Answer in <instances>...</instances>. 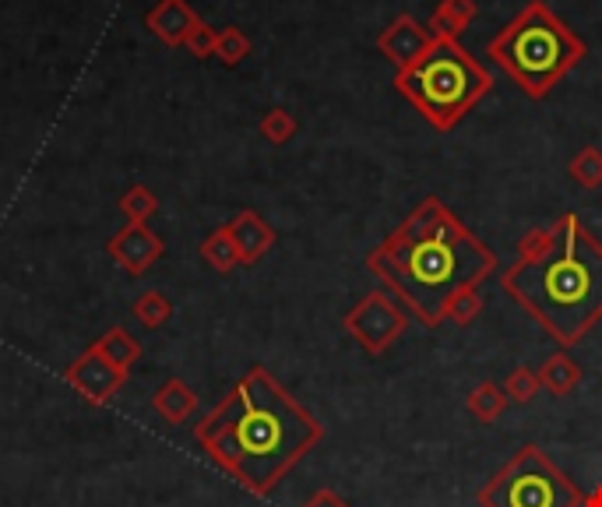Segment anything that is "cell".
Instances as JSON below:
<instances>
[{
	"label": "cell",
	"mask_w": 602,
	"mask_h": 507,
	"mask_svg": "<svg viewBox=\"0 0 602 507\" xmlns=\"http://www.w3.org/2000/svg\"><path fill=\"white\" fill-rule=\"evenodd\" d=\"M366 272L427 328L447 320L451 303L497 272V254L462 226L441 198H423L395 233L366 254Z\"/></svg>",
	"instance_id": "6da1fadb"
},
{
	"label": "cell",
	"mask_w": 602,
	"mask_h": 507,
	"mask_svg": "<svg viewBox=\"0 0 602 507\" xmlns=\"http://www.w3.org/2000/svg\"><path fill=\"white\" fill-rule=\"evenodd\" d=\"M194 437L226 476L264 497L325 441V427L264 367H250Z\"/></svg>",
	"instance_id": "7a4b0ae2"
},
{
	"label": "cell",
	"mask_w": 602,
	"mask_h": 507,
	"mask_svg": "<svg viewBox=\"0 0 602 507\" xmlns=\"http://www.w3.org/2000/svg\"><path fill=\"white\" fill-rule=\"evenodd\" d=\"M500 285L560 349H571L602 320V244L564 212L522 236Z\"/></svg>",
	"instance_id": "3957f363"
},
{
	"label": "cell",
	"mask_w": 602,
	"mask_h": 507,
	"mask_svg": "<svg viewBox=\"0 0 602 507\" xmlns=\"http://www.w3.org/2000/svg\"><path fill=\"white\" fill-rule=\"evenodd\" d=\"M487 54L529 99H546L584 60V43L554 8L532 0L487 43Z\"/></svg>",
	"instance_id": "277c9868"
},
{
	"label": "cell",
	"mask_w": 602,
	"mask_h": 507,
	"mask_svg": "<svg viewBox=\"0 0 602 507\" xmlns=\"http://www.w3.org/2000/svg\"><path fill=\"white\" fill-rule=\"evenodd\" d=\"M493 89L490 71L462 43L438 40L409 71H395V92L406 95L433 131H451Z\"/></svg>",
	"instance_id": "5b68a950"
},
{
	"label": "cell",
	"mask_w": 602,
	"mask_h": 507,
	"mask_svg": "<svg viewBox=\"0 0 602 507\" xmlns=\"http://www.w3.org/2000/svg\"><path fill=\"white\" fill-rule=\"evenodd\" d=\"M581 497L539 444L518 448L514 459L476 494L479 507H581Z\"/></svg>",
	"instance_id": "8992f818"
},
{
	"label": "cell",
	"mask_w": 602,
	"mask_h": 507,
	"mask_svg": "<svg viewBox=\"0 0 602 507\" xmlns=\"http://www.w3.org/2000/svg\"><path fill=\"white\" fill-rule=\"evenodd\" d=\"M342 328L353 335L371 357H384V352L406 335L409 311L401 307L388 290H374L342 317Z\"/></svg>",
	"instance_id": "52a82bcc"
},
{
	"label": "cell",
	"mask_w": 602,
	"mask_h": 507,
	"mask_svg": "<svg viewBox=\"0 0 602 507\" xmlns=\"http://www.w3.org/2000/svg\"><path fill=\"white\" fill-rule=\"evenodd\" d=\"M64 381L71 384L75 392H78L81 398H86L89 405H106V402L124 387L127 370L113 367L110 360H103V357H99V352L89 346L71 367H67Z\"/></svg>",
	"instance_id": "ba28073f"
},
{
	"label": "cell",
	"mask_w": 602,
	"mask_h": 507,
	"mask_svg": "<svg viewBox=\"0 0 602 507\" xmlns=\"http://www.w3.org/2000/svg\"><path fill=\"white\" fill-rule=\"evenodd\" d=\"M433 43H438L433 32L416 22L412 14H398V19L377 36L380 57H388L395 64V71H409L412 64H420L430 54Z\"/></svg>",
	"instance_id": "9c48e42d"
},
{
	"label": "cell",
	"mask_w": 602,
	"mask_h": 507,
	"mask_svg": "<svg viewBox=\"0 0 602 507\" xmlns=\"http://www.w3.org/2000/svg\"><path fill=\"white\" fill-rule=\"evenodd\" d=\"M106 254L124 268V272L145 275L148 268H152L162 258V254H166V244H162V236H156L145 223H127L106 244Z\"/></svg>",
	"instance_id": "30bf717a"
},
{
	"label": "cell",
	"mask_w": 602,
	"mask_h": 507,
	"mask_svg": "<svg viewBox=\"0 0 602 507\" xmlns=\"http://www.w3.org/2000/svg\"><path fill=\"white\" fill-rule=\"evenodd\" d=\"M201 22V14L188 4V0H156L145 14V29L166 46H183L194 25Z\"/></svg>",
	"instance_id": "8fae6325"
},
{
	"label": "cell",
	"mask_w": 602,
	"mask_h": 507,
	"mask_svg": "<svg viewBox=\"0 0 602 507\" xmlns=\"http://www.w3.org/2000/svg\"><path fill=\"white\" fill-rule=\"evenodd\" d=\"M226 229H229V236H232V244H237L240 264H258V261L264 258V254L275 247V229L268 226L254 209L237 212Z\"/></svg>",
	"instance_id": "7c38bea8"
},
{
	"label": "cell",
	"mask_w": 602,
	"mask_h": 507,
	"mask_svg": "<svg viewBox=\"0 0 602 507\" xmlns=\"http://www.w3.org/2000/svg\"><path fill=\"white\" fill-rule=\"evenodd\" d=\"M476 14H479L476 0H441L427 29L433 32V40H451V43H458V40H462V32L476 22Z\"/></svg>",
	"instance_id": "4fadbf2b"
},
{
	"label": "cell",
	"mask_w": 602,
	"mask_h": 507,
	"mask_svg": "<svg viewBox=\"0 0 602 507\" xmlns=\"http://www.w3.org/2000/svg\"><path fill=\"white\" fill-rule=\"evenodd\" d=\"M152 409L166 419L173 422V427H180V422H188L197 409V395L191 392L188 384H183L180 378H170L159 392L152 395Z\"/></svg>",
	"instance_id": "5bb4252c"
},
{
	"label": "cell",
	"mask_w": 602,
	"mask_h": 507,
	"mask_svg": "<svg viewBox=\"0 0 602 507\" xmlns=\"http://www.w3.org/2000/svg\"><path fill=\"white\" fill-rule=\"evenodd\" d=\"M92 349H95L103 360H110L113 367L127 370V374H130V367L141 360V342H138V338H134L127 328H121V325H113L106 335H99L95 342H92Z\"/></svg>",
	"instance_id": "9a60e30c"
},
{
	"label": "cell",
	"mask_w": 602,
	"mask_h": 507,
	"mask_svg": "<svg viewBox=\"0 0 602 507\" xmlns=\"http://www.w3.org/2000/svg\"><path fill=\"white\" fill-rule=\"evenodd\" d=\"M539 374V384L546 387L549 395H557V398H564V395H571L575 387L581 384V367L567 357V352L560 349V352H554V357H546L543 360V367L535 370Z\"/></svg>",
	"instance_id": "2e32d148"
},
{
	"label": "cell",
	"mask_w": 602,
	"mask_h": 507,
	"mask_svg": "<svg viewBox=\"0 0 602 507\" xmlns=\"http://www.w3.org/2000/svg\"><path fill=\"white\" fill-rule=\"evenodd\" d=\"M508 405H511V402H508L504 387H500L497 381H482V384H476L473 392H468V398H465L468 416L479 419V422H497L500 416H504Z\"/></svg>",
	"instance_id": "e0dca14e"
},
{
	"label": "cell",
	"mask_w": 602,
	"mask_h": 507,
	"mask_svg": "<svg viewBox=\"0 0 602 507\" xmlns=\"http://www.w3.org/2000/svg\"><path fill=\"white\" fill-rule=\"evenodd\" d=\"M201 258H205V261H208V268H215V272H219V275L232 272V268L240 264L237 244H232V236H229V229H226V226L205 236V244H201Z\"/></svg>",
	"instance_id": "ac0fdd59"
},
{
	"label": "cell",
	"mask_w": 602,
	"mask_h": 507,
	"mask_svg": "<svg viewBox=\"0 0 602 507\" xmlns=\"http://www.w3.org/2000/svg\"><path fill=\"white\" fill-rule=\"evenodd\" d=\"M567 173H571V180L578 183V188H584V191L602 188V148H595V145L578 148L575 159L567 162Z\"/></svg>",
	"instance_id": "d6986e66"
},
{
	"label": "cell",
	"mask_w": 602,
	"mask_h": 507,
	"mask_svg": "<svg viewBox=\"0 0 602 507\" xmlns=\"http://www.w3.org/2000/svg\"><path fill=\"white\" fill-rule=\"evenodd\" d=\"M121 212L127 215V223H148V218L159 212V198L152 188H145V183H134L121 198Z\"/></svg>",
	"instance_id": "ffe728a7"
},
{
	"label": "cell",
	"mask_w": 602,
	"mask_h": 507,
	"mask_svg": "<svg viewBox=\"0 0 602 507\" xmlns=\"http://www.w3.org/2000/svg\"><path fill=\"white\" fill-rule=\"evenodd\" d=\"M130 311H134V317H138L145 328H162L166 320L173 317V303L166 300L159 290H148V293H141L138 300H134Z\"/></svg>",
	"instance_id": "44dd1931"
},
{
	"label": "cell",
	"mask_w": 602,
	"mask_h": 507,
	"mask_svg": "<svg viewBox=\"0 0 602 507\" xmlns=\"http://www.w3.org/2000/svg\"><path fill=\"white\" fill-rule=\"evenodd\" d=\"M500 387H504L508 402H514V405H529V402H535V395L543 392L539 374H535V370H529V367H518V370H511L508 381L500 384Z\"/></svg>",
	"instance_id": "7402d4cb"
},
{
	"label": "cell",
	"mask_w": 602,
	"mask_h": 507,
	"mask_svg": "<svg viewBox=\"0 0 602 507\" xmlns=\"http://www.w3.org/2000/svg\"><path fill=\"white\" fill-rule=\"evenodd\" d=\"M215 57H219L226 67H237L243 57H250V40L247 32L237 29V25H226L219 32V43H215Z\"/></svg>",
	"instance_id": "603a6c76"
},
{
	"label": "cell",
	"mask_w": 602,
	"mask_h": 507,
	"mask_svg": "<svg viewBox=\"0 0 602 507\" xmlns=\"http://www.w3.org/2000/svg\"><path fill=\"white\" fill-rule=\"evenodd\" d=\"M293 134H296V116H293L289 110L275 106V110H268V113L261 116V138H264V142L286 145V142H293Z\"/></svg>",
	"instance_id": "cb8c5ba5"
},
{
	"label": "cell",
	"mask_w": 602,
	"mask_h": 507,
	"mask_svg": "<svg viewBox=\"0 0 602 507\" xmlns=\"http://www.w3.org/2000/svg\"><path fill=\"white\" fill-rule=\"evenodd\" d=\"M215 43H219V29H212L208 22H197L188 43H183V49L197 60H208V57H215Z\"/></svg>",
	"instance_id": "d4e9b609"
},
{
	"label": "cell",
	"mask_w": 602,
	"mask_h": 507,
	"mask_svg": "<svg viewBox=\"0 0 602 507\" xmlns=\"http://www.w3.org/2000/svg\"><path fill=\"white\" fill-rule=\"evenodd\" d=\"M479 311H482V296H479V290H468V293H462L455 303H451V311H447V320H455V325H473V320L479 317Z\"/></svg>",
	"instance_id": "484cf974"
},
{
	"label": "cell",
	"mask_w": 602,
	"mask_h": 507,
	"mask_svg": "<svg viewBox=\"0 0 602 507\" xmlns=\"http://www.w3.org/2000/svg\"><path fill=\"white\" fill-rule=\"evenodd\" d=\"M304 507H353L345 497H339L334 489H317V494L304 504Z\"/></svg>",
	"instance_id": "4316f807"
},
{
	"label": "cell",
	"mask_w": 602,
	"mask_h": 507,
	"mask_svg": "<svg viewBox=\"0 0 602 507\" xmlns=\"http://www.w3.org/2000/svg\"><path fill=\"white\" fill-rule=\"evenodd\" d=\"M581 507H602V486H595L589 497H581Z\"/></svg>",
	"instance_id": "83f0119b"
}]
</instances>
